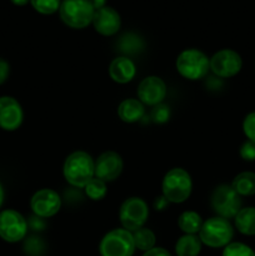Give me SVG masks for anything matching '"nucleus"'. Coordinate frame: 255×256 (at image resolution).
<instances>
[{
    "label": "nucleus",
    "instance_id": "412c9836",
    "mask_svg": "<svg viewBox=\"0 0 255 256\" xmlns=\"http://www.w3.org/2000/svg\"><path fill=\"white\" fill-rule=\"evenodd\" d=\"M202 219L196 212H184L178 218V226L184 234H199L202 226Z\"/></svg>",
    "mask_w": 255,
    "mask_h": 256
},
{
    "label": "nucleus",
    "instance_id": "6e6552de",
    "mask_svg": "<svg viewBox=\"0 0 255 256\" xmlns=\"http://www.w3.org/2000/svg\"><path fill=\"white\" fill-rule=\"evenodd\" d=\"M135 252L132 234L125 229H114L104 235L99 245L102 256H132Z\"/></svg>",
    "mask_w": 255,
    "mask_h": 256
},
{
    "label": "nucleus",
    "instance_id": "72a5a7b5",
    "mask_svg": "<svg viewBox=\"0 0 255 256\" xmlns=\"http://www.w3.org/2000/svg\"><path fill=\"white\" fill-rule=\"evenodd\" d=\"M10 2L14 5H16V6H24L28 2H30V0H10Z\"/></svg>",
    "mask_w": 255,
    "mask_h": 256
},
{
    "label": "nucleus",
    "instance_id": "2f4dec72",
    "mask_svg": "<svg viewBox=\"0 0 255 256\" xmlns=\"http://www.w3.org/2000/svg\"><path fill=\"white\" fill-rule=\"evenodd\" d=\"M168 205H169V202H168V200L165 199V198L162 196H162L156 198V199H155V202H154L155 209L159 210V212H162V210L166 209Z\"/></svg>",
    "mask_w": 255,
    "mask_h": 256
},
{
    "label": "nucleus",
    "instance_id": "9b49d317",
    "mask_svg": "<svg viewBox=\"0 0 255 256\" xmlns=\"http://www.w3.org/2000/svg\"><path fill=\"white\" fill-rule=\"evenodd\" d=\"M30 208L35 216L46 219L59 212L62 208V198L52 189H40L30 199Z\"/></svg>",
    "mask_w": 255,
    "mask_h": 256
},
{
    "label": "nucleus",
    "instance_id": "a878e982",
    "mask_svg": "<svg viewBox=\"0 0 255 256\" xmlns=\"http://www.w3.org/2000/svg\"><path fill=\"white\" fill-rule=\"evenodd\" d=\"M222 256H255V252L242 242H230L224 248Z\"/></svg>",
    "mask_w": 255,
    "mask_h": 256
},
{
    "label": "nucleus",
    "instance_id": "1a4fd4ad",
    "mask_svg": "<svg viewBox=\"0 0 255 256\" xmlns=\"http://www.w3.org/2000/svg\"><path fill=\"white\" fill-rule=\"evenodd\" d=\"M28 232V222L19 212L12 209L0 212V238L6 242H22Z\"/></svg>",
    "mask_w": 255,
    "mask_h": 256
},
{
    "label": "nucleus",
    "instance_id": "393cba45",
    "mask_svg": "<svg viewBox=\"0 0 255 256\" xmlns=\"http://www.w3.org/2000/svg\"><path fill=\"white\" fill-rule=\"evenodd\" d=\"M30 4L39 14L52 15L59 12L62 0H30Z\"/></svg>",
    "mask_w": 255,
    "mask_h": 256
},
{
    "label": "nucleus",
    "instance_id": "bb28decb",
    "mask_svg": "<svg viewBox=\"0 0 255 256\" xmlns=\"http://www.w3.org/2000/svg\"><path fill=\"white\" fill-rule=\"evenodd\" d=\"M150 118H152V122H156V124H164V122H166L170 118L169 108H168L166 105L162 104V102L159 105H155V106L152 108Z\"/></svg>",
    "mask_w": 255,
    "mask_h": 256
},
{
    "label": "nucleus",
    "instance_id": "f3484780",
    "mask_svg": "<svg viewBox=\"0 0 255 256\" xmlns=\"http://www.w3.org/2000/svg\"><path fill=\"white\" fill-rule=\"evenodd\" d=\"M118 115L120 120L128 124L140 122L145 115L144 104L139 99H125L118 108Z\"/></svg>",
    "mask_w": 255,
    "mask_h": 256
},
{
    "label": "nucleus",
    "instance_id": "5701e85b",
    "mask_svg": "<svg viewBox=\"0 0 255 256\" xmlns=\"http://www.w3.org/2000/svg\"><path fill=\"white\" fill-rule=\"evenodd\" d=\"M132 239H134L135 249H139L142 252H148V250L155 248V242L156 238L155 234L148 228H142V229L136 230V232H132Z\"/></svg>",
    "mask_w": 255,
    "mask_h": 256
},
{
    "label": "nucleus",
    "instance_id": "cd10ccee",
    "mask_svg": "<svg viewBox=\"0 0 255 256\" xmlns=\"http://www.w3.org/2000/svg\"><path fill=\"white\" fill-rule=\"evenodd\" d=\"M242 132L248 140L255 142V112H249L242 122Z\"/></svg>",
    "mask_w": 255,
    "mask_h": 256
},
{
    "label": "nucleus",
    "instance_id": "423d86ee",
    "mask_svg": "<svg viewBox=\"0 0 255 256\" xmlns=\"http://www.w3.org/2000/svg\"><path fill=\"white\" fill-rule=\"evenodd\" d=\"M212 208L218 216L224 219H234L242 209V196L232 188V185L222 184L214 189L212 194Z\"/></svg>",
    "mask_w": 255,
    "mask_h": 256
},
{
    "label": "nucleus",
    "instance_id": "0eeeda50",
    "mask_svg": "<svg viewBox=\"0 0 255 256\" xmlns=\"http://www.w3.org/2000/svg\"><path fill=\"white\" fill-rule=\"evenodd\" d=\"M149 218V208L142 198L132 196L125 200L119 210V219L122 229L130 232L144 228Z\"/></svg>",
    "mask_w": 255,
    "mask_h": 256
},
{
    "label": "nucleus",
    "instance_id": "b1692460",
    "mask_svg": "<svg viewBox=\"0 0 255 256\" xmlns=\"http://www.w3.org/2000/svg\"><path fill=\"white\" fill-rule=\"evenodd\" d=\"M84 192L85 195H86L90 200H92V202H99V200H102L106 196V182L94 176L86 185H85Z\"/></svg>",
    "mask_w": 255,
    "mask_h": 256
},
{
    "label": "nucleus",
    "instance_id": "4be33fe9",
    "mask_svg": "<svg viewBox=\"0 0 255 256\" xmlns=\"http://www.w3.org/2000/svg\"><path fill=\"white\" fill-rule=\"evenodd\" d=\"M118 48L124 54V56L136 55L144 49V42H142L139 35L134 34V32H126V34L120 38L119 42H118Z\"/></svg>",
    "mask_w": 255,
    "mask_h": 256
},
{
    "label": "nucleus",
    "instance_id": "4468645a",
    "mask_svg": "<svg viewBox=\"0 0 255 256\" xmlns=\"http://www.w3.org/2000/svg\"><path fill=\"white\" fill-rule=\"evenodd\" d=\"M24 120L20 102L12 96H0V128L6 132L19 129Z\"/></svg>",
    "mask_w": 255,
    "mask_h": 256
},
{
    "label": "nucleus",
    "instance_id": "f257e3e1",
    "mask_svg": "<svg viewBox=\"0 0 255 256\" xmlns=\"http://www.w3.org/2000/svg\"><path fill=\"white\" fill-rule=\"evenodd\" d=\"M64 179L76 189H84L85 185L95 176V160L86 152H72L62 165Z\"/></svg>",
    "mask_w": 255,
    "mask_h": 256
},
{
    "label": "nucleus",
    "instance_id": "f704fd0d",
    "mask_svg": "<svg viewBox=\"0 0 255 256\" xmlns=\"http://www.w3.org/2000/svg\"><path fill=\"white\" fill-rule=\"evenodd\" d=\"M2 202H4V189H2V185L0 184V208H2Z\"/></svg>",
    "mask_w": 255,
    "mask_h": 256
},
{
    "label": "nucleus",
    "instance_id": "20e7f679",
    "mask_svg": "<svg viewBox=\"0 0 255 256\" xmlns=\"http://www.w3.org/2000/svg\"><path fill=\"white\" fill-rule=\"evenodd\" d=\"M199 238L202 244L212 249L225 248L232 242L234 238V228L232 222L224 218H210L206 222H202Z\"/></svg>",
    "mask_w": 255,
    "mask_h": 256
},
{
    "label": "nucleus",
    "instance_id": "aec40b11",
    "mask_svg": "<svg viewBox=\"0 0 255 256\" xmlns=\"http://www.w3.org/2000/svg\"><path fill=\"white\" fill-rule=\"evenodd\" d=\"M232 188L240 196L255 195V172H242L232 179Z\"/></svg>",
    "mask_w": 255,
    "mask_h": 256
},
{
    "label": "nucleus",
    "instance_id": "f03ea898",
    "mask_svg": "<svg viewBox=\"0 0 255 256\" xmlns=\"http://www.w3.org/2000/svg\"><path fill=\"white\" fill-rule=\"evenodd\" d=\"M192 180L189 172L182 168H174L165 174L162 182V196L172 204H182L192 195Z\"/></svg>",
    "mask_w": 255,
    "mask_h": 256
},
{
    "label": "nucleus",
    "instance_id": "6ab92c4d",
    "mask_svg": "<svg viewBox=\"0 0 255 256\" xmlns=\"http://www.w3.org/2000/svg\"><path fill=\"white\" fill-rule=\"evenodd\" d=\"M234 225L238 232L246 236L255 235V208H242L234 218Z\"/></svg>",
    "mask_w": 255,
    "mask_h": 256
},
{
    "label": "nucleus",
    "instance_id": "ddd939ff",
    "mask_svg": "<svg viewBox=\"0 0 255 256\" xmlns=\"http://www.w3.org/2000/svg\"><path fill=\"white\" fill-rule=\"evenodd\" d=\"M166 96V85L159 76H146L138 86V99L144 105L155 106L162 104Z\"/></svg>",
    "mask_w": 255,
    "mask_h": 256
},
{
    "label": "nucleus",
    "instance_id": "473e14b6",
    "mask_svg": "<svg viewBox=\"0 0 255 256\" xmlns=\"http://www.w3.org/2000/svg\"><path fill=\"white\" fill-rule=\"evenodd\" d=\"M105 2H106V0H90V2H92V5L94 6L95 10L106 6V5H105Z\"/></svg>",
    "mask_w": 255,
    "mask_h": 256
},
{
    "label": "nucleus",
    "instance_id": "c756f323",
    "mask_svg": "<svg viewBox=\"0 0 255 256\" xmlns=\"http://www.w3.org/2000/svg\"><path fill=\"white\" fill-rule=\"evenodd\" d=\"M9 72H10L9 62H8L5 59H2V58H0V85L4 84V82H6L8 78H9Z\"/></svg>",
    "mask_w": 255,
    "mask_h": 256
},
{
    "label": "nucleus",
    "instance_id": "dca6fc26",
    "mask_svg": "<svg viewBox=\"0 0 255 256\" xmlns=\"http://www.w3.org/2000/svg\"><path fill=\"white\" fill-rule=\"evenodd\" d=\"M109 75L118 84H128L136 75V66L129 56L122 55L110 62Z\"/></svg>",
    "mask_w": 255,
    "mask_h": 256
},
{
    "label": "nucleus",
    "instance_id": "7ed1b4c3",
    "mask_svg": "<svg viewBox=\"0 0 255 256\" xmlns=\"http://www.w3.org/2000/svg\"><path fill=\"white\" fill-rule=\"evenodd\" d=\"M178 72L188 80L204 79L210 70V58L199 49H185L175 62Z\"/></svg>",
    "mask_w": 255,
    "mask_h": 256
},
{
    "label": "nucleus",
    "instance_id": "c85d7f7f",
    "mask_svg": "<svg viewBox=\"0 0 255 256\" xmlns=\"http://www.w3.org/2000/svg\"><path fill=\"white\" fill-rule=\"evenodd\" d=\"M239 154L240 158L245 162H255V142H250V140L242 142V145L240 146Z\"/></svg>",
    "mask_w": 255,
    "mask_h": 256
},
{
    "label": "nucleus",
    "instance_id": "a211bd4d",
    "mask_svg": "<svg viewBox=\"0 0 255 256\" xmlns=\"http://www.w3.org/2000/svg\"><path fill=\"white\" fill-rule=\"evenodd\" d=\"M202 246L199 235L184 234L175 244V252L178 256H198L202 252Z\"/></svg>",
    "mask_w": 255,
    "mask_h": 256
},
{
    "label": "nucleus",
    "instance_id": "39448f33",
    "mask_svg": "<svg viewBox=\"0 0 255 256\" xmlns=\"http://www.w3.org/2000/svg\"><path fill=\"white\" fill-rule=\"evenodd\" d=\"M94 12L90 0H62L59 9L60 19L72 29H84L92 24Z\"/></svg>",
    "mask_w": 255,
    "mask_h": 256
},
{
    "label": "nucleus",
    "instance_id": "2eb2a0df",
    "mask_svg": "<svg viewBox=\"0 0 255 256\" xmlns=\"http://www.w3.org/2000/svg\"><path fill=\"white\" fill-rule=\"evenodd\" d=\"M94 29L102 36H112L122 26V18L119 12L110 6L95 10L92 22Z\"/></svg>",
    "mask_w": 255,
    "mask_h": 256
},
{
    "label": "nucleus",
    "instance_id": "9d476101",
    "mask_svg": "<svg viewBox=\"0 0 255 256\" xmlns=\"http://www.w3.org/2000/svg\"><path fill=\"white\" fill-rule=\"evenodd\" d=\"M242 68V59L239 52L232 49H222L210 58V70L222 79H229L239 74Z\"/></svg>",
    "mask_w": 255,
    "mask_h": 256
},
{
    "label": "nucleus",
    "instance_id": "7c9ffc66",
    "mask_svg": "<svg viewBox=\"0 0 255 256\" xmlns=\"http://www.w3.org/2000/svg\"><path fill=\"white\" fill-rule=\"evenodd\" d=\"M142 256H172L170 255V252H168L166 249H164V248H152V249L148 250V252H145Z\"/></svg>",
    "mask_w": 255,
    "mask_h": 256
},
{
    "label": "nucleus",
    "instance_id": "f8f14e48",
    "mask_svg": "<svg viewBox=\"0 0 255 256\" xmlns=\"http://www.w3.org/2000/svg\"><path fill=\"white\" fill-rule=\"evenodd\" d=\"M124 168L122 156L115 152H104L95 160V178L105 182H114Z\"/></svg>",
    "mask_w": 255,
    "mask_h": 256
}]
</instances>
